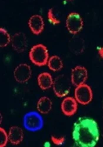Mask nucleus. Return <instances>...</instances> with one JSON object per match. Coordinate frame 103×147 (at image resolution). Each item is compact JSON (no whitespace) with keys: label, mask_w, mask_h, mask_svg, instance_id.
Returning <instances> with one entry per match:
<instances>
[{"label":"nucleus","mask_w":103,"mask_h":147,"mask_svg":"<svg viewBox=\"0 0 103 147\" xmlns=\"http://www.w3.org/2000/svg\"><path fill=\"white\" fill-rule=\"evenodd\" d=\"M72 136L77 146L94 147L100 138L97 122L91 118H79L74 124Z\"/></svg>","instance_id":"nucleus-1"},{"label":"nucleus","mask_w":103,"mask_h":147,"mask_svg":"<svg viewBox=\"0 0 103 147\" xmlns=\"http://www.w3.org/2000/svg\"><path fill=\"white\" fill-rule=\"evenodd\" d=\"M29 57L33 64L38 66H43L48 63L49 59L48 50L44 45L37 44L31 48Z\"/></svg>","instance_id":"nucleus-2"},{"label":"nucleus","mask_w":103,"mask_h":147,"mask_svg":"<svg viewBox=\"0 0 103 147\" xmlns=\"http://www.w3.org/2000/svg\"><path fill=\"white\" fill-rule=\"evenodd\" d=\"M23 124L25 128L30 131H37L43 127L44 121L39 113L31 111L24 115Z\"/></svg>","instance_id":"nucleus-3"},{"label":"nucleus","mask_w":103,"mask_h":147,"mask_svg":"<svg viewBox=\"0 0 103 147\" xmlns=\"http://www.w3.org/2000/svg\"><path fill=\"white\" fill-rule=\"evenodd\" d=\"M53 88L57 96H66L68 94L71 89L70 80L65 75H60L54 79Z\"/></svg>","instance_id":"nucleus-4"},{"label":"nucleus","mask_w":103,"mask_h":147,"mask_svg":"<svg viewBox=\"0 0 103 147\" xmlns=\"http://www.w3.org/2000/svg\"><path fill=\"white\" fill-rule=\"evenodd\" d=\"M75 98L82 105H87L93 100V91L88 85L83 84L76 87L74 91Z\"/></svg>","instance_id":"nucleus-5"},{"label":"nucleus","mask_w":103,"mask_h":147,"mask_svg":"<svg viewBox=\"0 0 103 147\" xmlns=\"http://www.w3.org/2000/svg\"><path fill=\"white\" fill-rule=\"evenodd\" d=\"M66 27L72 34L79 33L83 27V20L81 16L77 13H71L66 19Z\"/></svg>","instance_id":"nucleus-6"},{"label":"nucleus","mask_w":103,"mask_h":147,"mask_svg":"<svg viewBox=\"0 0 103 147\" xmlns=\"http://www.w3.org/2000/svg\"><path fill=\"white\" fill-rule=\"evenodd\" d=\"M32 71L29 65L27 64H21L14 69V77L16 80L20 83L27 82L31 78Z\"/></svg>","instance_id":"nucleus-7"},{"label":"nucleus","mask_w":103,"mask_h":147,"mask_svg":"<svg viewBox=\"0 0 103 147\" xmlns=\"http://www.w3.org/2000/svg\"><path fill=\"white\" fill-rule=\"evenodd\" d=\"M88 78L87 69L82 66H77L71 71V81L75 87L85 84Z\"/></svg>","instance_id":"nucleus-8"},{"label":"nucleus","mask_w":103,"mask_h":147,"mask_svg":"<svg viewBox=\"0 0 103 147\" xmlns=\"http://www.w3.org/2000/svg\"><path fill=\"white\" fill-rule=\"evenodd\" d=\"M11 45L18 53H22L27 48V40L25 35L21 32H17L11 37Z\"/></svg>","instance_id":"nucleus-9"},{"label":"nucleus","mask_w":103,"mask_h":147,"mask_svg":"<svg viewBox=\"0 0 103 147\" xmlns=\"http://www.w3.org/2000/svg\"><path fill=\"white\" fill-rule=\"evenodd\" d=\"M61 108L64 115L72 116L77 112L78 104L75 98L71 96H68L62 100Z\"/></svg>","instance_id":"nucleus-10"},{"label":"nucleus","mask_w":103,"mask_h":147,"mask_svg":"<svg viewBox=\"0 0 103 147\" xmlns=\"http://www.w3.org/2000/svg\"><path fill=\"white\" fill-rule=\"evenodd\" d=\"M28 26L33 33L35 35L40 34L44 28L43 18L38 14L32 16L28 20Z\"/></svg>","instance_id":"nucleus-11"},{"label":"nucleus","mask_w":103,"mask_h":147,"mask_svg":"<svg viewBox=\"0 0 103 147\" xmlns=\"http://www.w3.org/2000/svg\"><path fill=\"white\" fill-rule=\"evenodd\" d=\"M8 140L10 143L13 145L20 144L24 139V132L18 126H12L8 132Z\"/></svg>","instance_id":"nucleus-12"},{"label":"nucleus","mask_w":103,"mask_h":147,"mask_svg":"<svg viewBox=\"0 0 103 147\" xmlns=\"http://www.w3.org/2000/svg\"><path fill=\"white\" fill-rule=\"evenodd\" d=\"M38 84L40 87L44 90H48L53 86L54 80L49 73L44 72L38 76Z\"/></svg>","instance_id":"nucleus-13"},{"label":"nucleus","mask_w":103,"mask_h":147,"mask_svg":"<svg viewBox=\"0 0 103 147\" xmlns=\"http://www.w3.org/2000/svg\"><path fill=\"white\" fill-rule=\"evenodd\" d=\"M52 101L47 96L41 97L37 104L38 111L43 114H48L52 109Z\"/></svg>","instance_id":"nucleus-14"},{"label":"nucleus","mask_w":103,"mask_h":147,"mask_svg":"<svg viewBox=\"0 0 103 147\" xmlns=\"http://www.w3.org/2000/svg\"><path fill=\"white\" fill-rule=\"evenodd\" d=\"M70 50L76 54H81L84 50V41L79 36H74L70 41Z\"/></svg>","instance_id":"nucleus-15"},{"label":"nucleus","mask_w":103,"mask_h":147,"mask_svg":"<svg viewBox=\"0 0 103 147\" xmlns=\"http://www.w3.org/2000/svg\"><path fill=\"white\" fill-rule=\"evenodd\" d=\"M49 68L53 71H58L63 67V63L61 58L57 55L51 56L48 61Z\"/></svg>","instance_id":"nucleus-16"},{"label":"nucleus","mask_w":103,"mask_h":147,"mask_svg":"<svg viewBox=\"0 0 103 147\" xmlns=\"http://www.w3.org/2000/svg\"><path fill=\"white\" fill-rule=\"evenodd\" d=\"M11 41V37L8 31L3 28H0V46L5 47L7 46Z\"/></svg>","instance_id":"nucleus-17"},{"label":"nucleus","mask_w":103,"mask_h":147,"mask_svg":"<svg viewBox=\"0 0 103 147\" xmlns=\"http://www.w3.org/2000/svg\"><path fill=\"white\" fill-rule=\"evenodd\" d=\"M47 17H48V19L49 22L53 24V25H57V24H59L60 23V19L57 17V16L56 15L54 9L50 8L47 13Z\"/></svg>","instance_id":"nucleus-18"},{"label":"nucleus","mask_w":103,"mask_h":147,"mask_svg":"<svg viewBox=\"0 0 103 147\" xmlns=\"http://www.w3.org/2000/svg\"><path fill=\"white\" fill-rule=\"evenodd\" d=\"M8 140V134L3 128H0V146L4 147L7 144Z\"/></svg>","instance_id":"nucleus-19"},{"label":"nucleus","mask_w":103,"mask_h":147,"mask_svg":"<svg viewBox=\"0 0 103 147\" xmlns=\"http://www.w3.org/2000/svg\"><path fill=\"white\" fill-rule=\"evenodd\" d=\"M51 140L53 143L56 145H62L66 141L65 137H56L54 136H52L51 137Z\"/></svg>","instance_id":"nucleus-20"},{"label":"nucleus","mask_w":103,"mask_h":147,"mask_svg":"<svg viewBox=\"0 0 103 147\" xmlns=\"http://www.w3.org/2000/svg\"><path fill=\"white\" fill-rule=\"evenodd\" d=\"M98 53L100 57L103 59V47H100L98 48Z\"/></svg>","instance_id":"nucleus-21"},{"label":"nucleus","mask_w":103,"mask_h":147,"mask_svg":"<svg viewBox=\"0 0 103 147\" xmlns=\"http://www.w3.org/2000/svg\"><path fill=\"white\" fill-rule=\"evenodd\" d=\"M44 146H50V144H49V142H46L45 144H44Z\"/></svg>","instance_id":"nucleus-22"}]
</instances>
